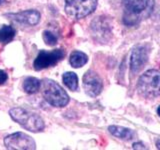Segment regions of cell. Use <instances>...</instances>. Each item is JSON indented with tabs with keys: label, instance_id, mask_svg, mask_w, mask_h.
Returning a JSON list of instances; mask_svg holds the SVG:
<instances>
[{
	"label": "cell",
	"instance_id": "1",
	"mask_svg": "<svg viewBox=\"0 0 160 150\" xmlns=\"http://www.w3.org/2000/svg\"><path fill=\"white\" fill-rule=\"evenodd\" d=\"M125 7L123 21L126 25H135L152 12L154 0H122Z\"/></svg>",
	"mask_w": 160,
	"mask_h": 150
},
{
	"label": "cell",
	"instance_id": "2",
	"mask_svg": "<svg viewBox=\"0 0 160 150\" xmlns=\"http://www.w3.org/2000/svg\"><path fill=\"white\" fill-rule=\"evenodd\" d=\"M9 115L20 126L31 132H40L44 129L45 125L43 119L38 114L30 112L21 107L11 108Z\"/></svg>",
	"mask_w": 160,
	"mask_h": 150
},
{
	"label": "cell",
	"instance_id": "3",
	"mask_svg": "<svg viewBox=\"0 0 160 150\" xmlns=\"http://www.w3.org/2000/svg\"><path fill=\"white\" fill-rule=\"evenodd\" d=\"M42 95L46 101L55 107H64L69 102L66 91L58 83L51 79H45L41 83Z\"/></svg>",
	"mask_w": 160,
	"mask_h": 150
},
{
	"label": "cell",
	"instance_id": "4",
	"mask_svg": "<svg viewBox=\"0 0 160 150\" xmlns=\"http://www.w3.org/2000/svg\"><path fill=\"white\" fill-rule=\"evenodd\" d=\"M138 92L145 98H155L160 95V72L148 70L140 76L137 83Z\"/></svg>",
	"mask_w": 160,
	"mask_h": 150
},
{
	"label": "cell",
	"instance_id": "5",
	"mask_svg": "<svg viewBox=\"0 0 160 150\" xmlns=\"http://www.w3.org/2000/svg\"><path fill=\"white\" fill-rule=\"evenodd\" d=\"M65 12L76 19L83 18L92 13L97 6L98 0H64Z\"/></svg>",
	"mask_w": 160,
	"mask_h": 150
},
{
	"label": "cell",
	"instance_id": "6",
	"mask_svg": "<svg viewBox=\"0 0 160 150\" xmlns=\"http://www.w3.org/2000/svg\"><path fill=\"white\" fill-rule=\"evenodd\" d=\"M4 145L10 150H34L36 148L34 140L23 132H15L6 136Z\"/></svg>",
	"mask_w": 160,
	"mask_h": 150
},
{
	"label": "cell",
	"instance_id": "7",
	"mask_svg": "<svg viewBox=\"0 0 160 150\" xmlns=\"http://www.w3.org/2000/svg\"><path fill=\"white\" fill-rule=\"evenodd\" d=\"M64 56H65V51L63 49H55L52 50V51L41 50L34 60L33 67L35 70L39 71V70L54 66Z\"/></svg>",
	"mask_w": 160,
	"mask_h": 150
},
{
	"label": "cell",
	"instance_id": "8",
	"mask_svg": "<svg viewBox=\"0 0 160 150\" xmlns=\"http://www.w3.org/2000/svg\"><path fill=\"white\" fill-rule=\"evenodd\" d=\"M83 87L87 95L91 97H96L102 91L103 83L96 72H94L93 70H89L83 76Z\"/></svg>",
	"mask_w": 160,
	"mask_h": 150
},
{
	"label": "cell",
	"instance_id": "9",
	"mask_svg": "<svg viewBox=\"0 0 160 150\" xmlns=\"http://www.w3.org/2000/svg\"><path fill=\"white\" fill-rule=\"evenodd\" d=\"M148 60V49L144 45L136 46L130 56V68L133 73H137L143 69Z\"/></svg>",
	"mask_w": 160,
	"mask_h": 150
},
{
	"label": "cell",
	"instance_id": "10",
	"mask_svg": "<svg viewBox=\"0 0 160 150\" xmlns=\"http://www.w3.org/2000/svg\"><path fill=\"white\" fill-rule=\"evenodd\" d=\"M7 16L19 23L34 26L40 21L41 15L36 10H25V11H21L19 13H9L7 14Z\"/></svg>",
	"mask_w": 160,
	"mask_h": 150
},
{
	"label": "cell",
	"instance_id": "11",
	"mask_svg": "<svg viewBox=\"0 0 160 150\" xmlns=\"http://www.w3.org/2000/svg\"><path fill=\"white\" fill-rule=\"evenodd\" d=\"M108 130H109V132L112 135H114L115 137L120 138V139L129 140V139H132L134 136V132L131 129L121 127V126H116V125L109 126Z\"/></svg>",
	"mask_w": 160,
	"mask_h": 150
},
{
	"label": "cell",
	"instance_id": "12",
	"mask_svg": "<svg viewBox=\"0 0 160 150\" xmlns=\"http://www.w3.org/2000/svg\"><path fill=\"white\" fill-rule=\"evenodd\" d=\"M23 90L28 94L36 93L41 87L40 80L35 77H26L23 81Z\"/></svg>",
	"mask_w": 160,
	"mask_h": 150
},
{
	"label": "cell",
	"instance_id": "13",
	"mask_svg": "<svg viewBox=\"0 0 160 150\" xmlns=\"http://www.w3.org/2000/svg\"><path fill=\"white\" fill-rule=\"evenodd\" d=\"M70 64L71 66L74 68H79L82 67L83 65H85L88 61V57L87 55L81 52V51H73L70 55Z\"/></svg>",
	"mask_w": 160,
	"mask_h": 150
},
{
	"label": "cell",
	"instance_id": "14",
	"mask_svg": "<svg viewBox=\"0 0 160 150\" xmlns=\"http://www.w3.org/2000/svg\"><path fill=\"white\" fill-rule=\"evenodd\" d=\"M15 35H16V30L12 26L3 25V27L0 29V43H9L13 40Z\"/></svg>",
	"mask_w": 160,
	"mask_h": 150
},
{
	"label": "cell",
	"instance_id": "15",
	"mask_svg": "<svg viewBox=\"0 0 160 150\" xmlns=\"http://www.w3.org/2000/svg\"><path fill=\"white\" fill-rule=\"evenodd\" d=\"M63 83L70 90H76L78 88V77L74 72H65L63 74Z\"/></svg>",
	"mask_w": 160,
	"mask_h": 150
},
{
	"label": "cell",
	"instance_id": "16",
	"mask_svg": "<svg viewBox=\"0 0 160 150\" xmlns=\"http://www.w3.org/2000/svg\"><path fill=\"white\" fill-rule=\"evenodd\" d=\"M43 40L49 46H54L57 43V36L51 31H44L43 32Z\"/></svg>",
	"mask_w": 160,
	"mask_h": 150
},
{
	"label": "cell",
	"instance_id": "17",
	"mask_svg": "<svg viewBox=\"0 0 160 150\" xmlns=\"http://www.w3.org/2000/svg\"><path fill=\"white\" fill-rule=\"evenodd\" d=\"M8 80V74L4 70L0 69V85L4 84Z\"/></svg>",
	"mask_w": 160,
	"mask_h": 150
},
{
	"label": "cell",
	"instance_id": "18",
	"mask_svg": "<svg viewBox=\"0 0 160 150\" xmlns=\"http://www.w3.org/2000/svg\"><path fill=\"white\" fill-rule=\"evenodd\" d=\"M133 148L134 149H146V147H145L142 143H138V142L133 144Z\"/></svg>",
	"mask_w": 160,
	"mask_h": 150
},
{
	"label": "cell",
	"instance_id": "19",
	"mask_svg": "<svg viewBox=\"0 0 160 150\" xmlns=\"http://www.w3.org/2000/svg\"><path fill=\"white\" fill-rule=\"evenodd\" d=\"M156 145H157L158 149H160V139H158V140H157V142H156Z\"/></svg>",
	"mask_w": 160,
	"mask_h": 150
},
{
	"label": "cell",
	"instance_id": "20",
	"mask_svg": "<svg viewBox=\"0 0 160 150\" xmlns=\"http://www.w3.org/2000/svg\"><path fill=\"white\" fill-rule=\"evenodd\" d=\"M157 114L159 115V117H160V106H159L158 109H157Z\"/></svg>",
	"mask_w": 160,
	"mask_h": 150
},
{
	"label": "cell",
	"instance_id": "21",
	"mask_svg": "<svg viewBox=\"0 0 160 150\" xmlns=\"http://www.w3.org/2000/svg\"><path fill=\"white\" fill-rule=\"evenodd\" d=\"M5 1H6V0H0V5H2Z\"/></svg>",
	"mask_w": 160,
	"mask_h": 150
}]
</instances>
